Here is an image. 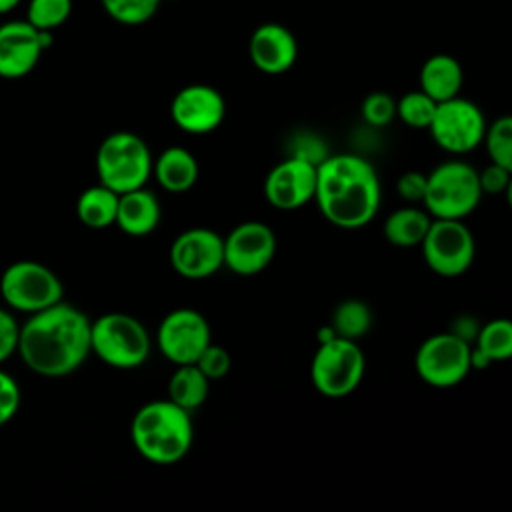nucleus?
I'll use <instances>...</instances> for the list:
<instances>
[{
	"label": "nucleus",
	"mask_w": 512,
	"mask_h": 512,
	"mask_svg": "<svg viewBox=\"0 0 512 512\" xmlns=\"http://www.w3.org/2000/svg\"><path fill=\"white\" fill-rule=\"evenodd\" d=\"M90 330L92 320L60 300L30 314L20 326L16 352L32 372L60 378L78 370L92 352Z\"/></svg>",
	"instance_id": "f257e3e1"
},
{
	"label": "nucleus",
	"mask_w": 512,
	"mask_h": 512,
	"mask_svg": "<svg viewBox=\"0 0 512 512\" xmlns=\"http://www.w3.org/2000/svg\"><path fill=\"white\" fill-rule=\"evenodd\" d=\"M314 202L332 226L364 228L382 204L380 176L360 154H328L318 162Z\"/></svg>",
	"instance_id": "f03ea898"
},
{
	"label": "nucleus",
	"mask_w": 512,
	"mask_h": 512,
	"mask_svg": "<svg viewBox=\"0 0 512 512\" xmlns=\"http://www.w3.org/2000/svg\"><path fill=\"white\" fill-rule=\"evenodd\" d=\"M130 438L136 452L152 464L180 462L192 448L194 424L190 412L170 398L146 402L132 418Z\"/></svg>",
	"instance_id": "7ed1b4c3"
},
{
	"label": "nucleus",
	"mask_w": 512,
	"mask_h": 512,
	"mask_svg": "<svg viewBox=\"0 0 512 512\" xmlns=\"http://www.w3.org/2000/svg\"><path fill=\"white\" fill-rule=\"evenodd\" d=\"M482 196L478 170L464 160H446L426 172L422 206L432 218L464 220L478 208Z\"/></svg>",
	"instance_id": "20e7f679"
},
{
	"label": "nucleus",
	"mask_w": 512,
	"mask_h": 512,
	"mask_svg": "<svg viewBox=\"0 0 512 512\" xmlns=\"http://www.w3.org/2000/svg\"><path fill=\"white\" fill-rule=\"evenodd\" d=\"M152 164L148 144L128 130L108 134L96 150L98 180L118 194L142 188L152 174Z\"/></svg>",
	"instance_id": "39448f33"
},
{
	"label": "nucleus",
	"mask_w": 512,
	"mask_h": 512,
	"mask_svg": "<svg viewBox=\"0 0 512 512\" xmlns=\"http://www.w3.org/2000/svg\"><path fill=\"white\" fill-rule=\"evenodd\" d=\"M90 344L104 364L120 370L138 368L150 354L148 330L124 312H108L92 320Z\"/></svg>",
	"instance_id": "423d86ee"
},
{
	"label": "nucleus",
	"mask_w": 512,
	"mask_h": 512,
	"mask_svg": "<svg viewBox=\"0 0 512 512\" xmlns=\"http://www.w3.org/2000/svg\"><path fill=\"white\" fill-rule=\"evenodd\" d=\"M366 358L358 340L334 336L320 342L312 362V386L326 398H344L352 394L364 378Z\"/></svg>",
	"instance_id": "0eeeda50"
},
{
	"label": "nucleus",
	"mask_w": 512,
	"mask_h": 512,
	"mask_svg": "<svg viewBox=\"0 0 512 512\" xmlns=\"http://www.w3.org/2000/svg\"><path fill=\"white\" fill-rule=\"evenodd\" d=\"M472 342L448 330L422 340L414 354L418 378L432 388H454L472 370Z\"/></svg>",
	"instance_id": "6e6552de"
},
{
	"label": "nucleus",
	"mask_w": 512,
	"mask_h": 512,
	"mask_svg": "<svg viewBox=\"0 0 512 512\" xmlns=\"http://www.w3.org/2000/svg\"><path fill=\"white\" fill-rule=\"evenodd\" d=\"M488 122L480 106L460 94L438 102L428 132L438 148L448 154H468L484 142Z\"/></svg>",
	"instance_id": "1a4fd4ad"
},
{
	"label": "nucleus",
	"mask_w": 512,
	"mask_h": 512,
	"mask_svg": "<svg viewBox=\"0 0 512 512\" xmlns=\"http://www.w3.org/2000/svg\"><path fill=\"white\" fill-rule=\"evenodd\" d=\"M426 266L442 276L456 278L468 272L476 256V238L464 220L432 218L420 242Z\"/></svg>",
	"instance_id": "9d476101"
},
{
	"label": "nucleus",
	"mask_w": 512,
	"mask_h": 512,
	"mask_svg": "<svg viewBox=\"0 0 512 512\" xmlns=\"http://www.w3.org/2000/svg\"><path fill=\"white\" fill-rule=\"evenodd\" d=\"M0 294L10 308L34 314L60 302L64 286L48 266L34 260H18L2 272Z\"/></svg>",
	"instance_id": "9b49d317"
},
{
	"label": "nucleus",
	"mask_w": 512,
	"mask_h": 512,
	"mask_svg": "<svg viewBox=\"0 0 512 512\" xmlns=\"http://www.w3.org/2000/svg\"><path fill=\"white\" fill-rule=\"evenodd\" d=\"M276 248V234L266 222H240L224 236V266L238 276H256L274 260Z\"/></svg>",
	"instance_id": "f8f14e48"
},
{
	"label": "nucleus",
	"mask_w": 512,
	"mask_h": 512,
	"mask_svg": "<svg viewBox=\"0 0 512 512\" xmlns=\"http://www.w3.org/2000/svg\"><path fill=\"white\" fill-rule=\"evenodd\" d=\"M212 342L208 320L192 308L168 312L156 332V344L172 364H194L202 350Z\"/></svg>",
	"instance_id": "ddd939ff"
},
{
	"label": "nucleus",
	"mask_w": 512,
	"mask_h": 512,
	"mask_svg": "<svg viewBox=\"0 0 512 512\" xmlns=\"http://www.w3.org/2000/svg\"><path fill=\"white\" fill-rule=\"evenodd\" d=\"M170 266L188 280H204L224 266V236L196 226L180 232L170 244Z\"/></svg>",
	"instance_id": "4468645a"
},
{
	"label": "nucleus",
	"mask_w": 512,
	"mask_h": 512,
	"mask_svg": "<svg viewBox=\"0 0 512 512\" xmlns=\"http://www.w3.org/2000/svg\"><path fill=\"white\" fill-rule=\"evenodd\" d=\"M318 164L304 156H288L264 178V196L270 206L292 212L314 200Z\"/></svg>",
	"instance_id": "2eb2a0df"
},
{
	"label": "nucleus",
	"mask_w": 512,
	"mask_h": 512,
	"mask_svg": "<svg viewBox=\"0 0 512 512\" xmlns=\"http://www.w3.org/2000/svg\"><path fill=\"white\" fill-rule=\"evenodd\" d=\"M52 44V32L24 20L0 24V78L16 80L30 74Z\"/></svg>",
	"instance_id": "dca6fc26"
},
{
	"label": "nucleus",
	"mask_w": 512,
	"mask_h": 512,
	"mask_svg": "<svg viewBox=\"0 0 512 512\" xmlns=\"http://www.w3.org/2000/svg\"><path fill=\"white\" fill-rule=\"evenodd\" d=\"M224 116V96L210 84H188L170 102V118L186 134H210L222 124Z\"/></svg>",
	"instance_id": "f3484780"
},
{
	"label": "nucleus",
	"mask_w": 512,
	"mask_h": 512,
	"mask_svg": "<svg viewBox=\"0 0 512 512\" xmlns=\"http://www.w3.org/2000/svg\"><path fill=\"white\" fill-rule=\"evenodd\" d=\"M248 58L262 74H284L298 60V40L284 24L264 22L250 34Z\"/></svg>",
	"instance_id": "a211bd4d"
},
{
	"label": "nucleus",
	"mask_w": 512,
	"mask_h": 512,
	"mask_svg": "<svg viewBox=\"0 0 512 512\" xmlns=\"http://www.w3.org/2000/svg\"><path fill=\"white\" fill-rule=\"evenodd\" d=\"M162 210L154 192L142 188L120 194L116 226L130 236H146L156 230Z\"/></svg>",
	"instance_id": "6ab92c4d"
},
{
	"label": "nucleus",
	"mask_w": 512,
	"mask_h": 512,
	"mask_svg": "<svg viewBox=\"0 0 512 512\" xmlns=\"http://www.w3.org/2000/svg\"><path fill=\"white\" fill-rule=\"evenodd\" d=\"M464 84L462 64L452 54H432L424 60L418 72V88L432 96L436 102H444L460 94Z\"/></svg>",
	"instance_id": "aec40b11"
},
{
	"label": "nucleus",
	"mask_w": 512,
	"mask_h": 512,
	"mask_svg": "<svg viewBox=\"0 0 512 512\" xmlns=\"http://www.w3.org/2000/svg\"><path fill=\"white\" fill-rule=\"evenodd\" d=\"M152 172L166 192L180 194L196 184L200 168L196 156L190 150L182 146H170L162 150V154L154 160Z\"/></svg>",
	"instance_id": "412c9836"
},
{
	"label": "nucleus",
	"mask_w": 512,
	"mask_h": 512,
	"mask_svg": "<svg viewBox=\"0 0 512 512\" xmlns=\"http://www.w3.org/2000/svg\"><path fill=\"white\" fill-rule=\"evenodd\" d=\"M432 224V216L426 212L424 206L408 204L396 208L384 220V238L398 248H414L420 246L428 228Z\"/></svg>",
	"instance_id": "4be33fe9"
},
{
	"label": "nucleus",
	"mask_w": 512,
	"mask_h": 512,
	"mask_svg": "<svg viewBox=\"0 0 512 512\" xmlns=\"http://www.w3.org/2000/svg\"><path fill=\"white\" fill-rule=\"evenodd\" d=\"M118 198L120 194L110 190L104 184L88 186L82 190L76 202V216L78 220L92 228V230H102L112 224H116V212H118Z\"/></svg>",
	"instance_id": "5701e85b"
},
{
	"label": "nucleus",
	"mask_w": 512,
	"mask_h": 512,
	"mask_svg": "<svg viewBox=\"0 0 512 512\" xmlns=\"http://www.w3.org/2000/svg\"><path fill=\"white\" fill-rule=\"evenodd\" d=\"M210 392V380L196 364H180L168 380V398L192 412L200 408Z\"/></svg>",
	"instance_id": "b1692460"
},
{
	"label": "nucleus",
	"mask_w": 512,
	"mask_h": 512,
	"mask_svg": "<svg viewBox=\"0 0 512 512\" xmlns=\"http://www.w3.org/2000/svg\"><path fill=\"white\" fill-rule=\"evenodd\" d=\"M472 348L478 350L488 364L512 358V320L492 318L476 332Z\"/></svg>",
	"instance_id": "393cba45"
},
{
	"label": "nucleus",
	"mask_w": 512,
	"mask_h": 512,
	"mask_svg": "<svg viewBox=\"0 0 512 512\" xmlns=\"http://www.w3.org/2000/svg\"><path fill=\"white\" fill-rule=\"evenodd\" d=\"M336 336L348 340H360L372 328V310L364 300L348 298L342 300L328 322Z\"/></svg>",
	"instance_id": "a878e982"
},
{
	"label": "nucleus",
	"mask_w": 512,
	"mask_h": 512,
	"mask_svg": "<svg viewBox=\"0 0 512 512\" xmlns=\"http://www.w3.org/2000/svg\"><path fill=\"white\" fill-rule=\"evenodd\" d=\"M438 102L428 96L424 90L416 88L410 90L406 94H402L400 98H396V118L406 124L408 128H416L422 130L430 126L434 112H436Z\"/></svg>",
	"instance_id": "bb28decb"
},
{
	"label": "nucleus",
	"mask_w": 512,
	"mask_h": 512,
	"mask_svg": "<svg viewBox=\"0 0 512 512\" xmlns=\"http://www.w3.org/2000/svg\"><path fill=\"white\" fill-rule=\"evenodd\" d=\"M484 148L490 162L500 164L512 174V114L492 120L484 134Z\"/></svg>",
	"instance_id": "cd10ccee"
},
{
	"label": "nucleus",
	"mask_w": 512,
	"mask_h": 512,
	"mask_svg": "<svg viewBox=\"0 0 512 512\" xmlns=\"http://www.w3.org/2000/svg\"><path fill=\"white\" fill-rule=\"evenodd\" d=\"M104 12L118 24H146L160 8L162 0H100Z\"/></svg>",
	"instance_id": "c85d7f7f"
},
{
	"label": "nucleus",
	"mask_w": 512,
	"mask_h": 512,
	"mask_svg": "<svg viewBox=\"0 0 512 512\" xmlns=\"http://www.w3.org/2000/svg\"><path fill=\"white\" fill-rule=\"evenodd\" d=\"M72 14V0H30L26 20L40 30L54 32Z\"/></svg>",
	"instance_id": "c756f323"
},
{
	"label": "nucleus",
	"mask_w": 512,
	"mask_h": 512,
	"mask_svg": "<svg viewBox=\"0 0 512 512\" xmlns=\"http://www.w3.org/2000/svg\"><path fill=\"white\" fill-rule=\"evenodd\" d=\"M362 120L372 128H384L396 118V98L388 92H370L360 104Z\"/></svg>",
	"instance_id": "7c9ffc66"
},
{
	"label": "nucleus",
	"mask_w": 512,
	"mask_h": 512,
	"mask_svg": "<svg viewBox=\"0 0 512 512\" xmlns=\"http://www.w3.org/2000/svg\"><path fill=\"white\" fill-rule=\"evenodd\" d=\"M194 364L206 374L208 380H220L230 372L232 358H230V352L224 346H218V344L210 342L202 350V354L198 356V360Z\"/></svg>",
	"instance_id": "2f4dec72"
},
{
	"label": "nucleus",
	"mask_w": 512,
	"mask_h": 512,
	"mask_svg": "<svg viewBox=\"0 0 512 512\" xmlns=\"http://www.w3.org/2000/svg\"><path fill=\"white\" fill-rule=\"evenodd\" d=\"M20 408L18 382L4 370H0V426L10 422Z\"/></svg>",
	"instance_id": "473e14b6"
},
{
	"label": "nucleus",
	"mask_w": 512,
	"mask_h": 512,
	"mask_svg": "<svg viewBox=\"0 0 512 512\" xmlns=\"http://www.w3.org/2000/svg\"><path fill=\"white\" fill-rule=\"evenodd\" d=\"M396 190H398V196L408 204H422L424 192H426V174L418 170H408L400 174L396 182Z\"/></svg>",
	"instance_id": "72a5a7b5"
},
{
	"label": "nucleus",
	"mask_w": 512,
	"mask_h": 512,
	"mask_svg": "<svg viewBox=\"0 0 512 512\" xmlns=\"http://www.w3.org/2000/svg\"><path fill=\"white\" fill-rule=\"evenodd\" d=\"M510 172L506 168H502L496 162H490L488 166H484L482 170H478V182L482 188V194H490V196H500L504 194L508 180H510Z\"/></svg>",
	"instance_id": "f704fd0d"
},
{
	"label": "nucleus",
	"mask_w": 512,
	"mask_h": 512,
	"mask_svg": "<svg viewBox=\"0 0 512 512\" xmlns=\"http://www.w3.org/2000/svg\"><path fill=\"white\" fill-rule=\"evenodd\" d=\"M18 336L20 324L8 310L0 308V364L18 350Z\"/></svg>",
	"instance_id": "c9c22d12"
},
{
	"label": "nucleus",
	"mask_w": 512,
	"mask_h": 512,
	"mask_svg": "<svg viewBox=\"0 0 512 512\" xmlns=\"http://www.w3.org/2000/svg\"><path fill=\"white\" fill-rule=\"evenodd\" d=\"M22 0H0V14H10Z\"/></svg>",
	"instance_id": "e433bc0d"
},
{
	"label": "nucleus",
	"mask_w": 512,
	"mask_h": 512,
	"mask_svg": "<svg viewBox=\"0 0 512 512\" xmlns=\"http://www.w3.org/2000/svg\"><path fill=\"white\" fill-rule=\"evenodd\" d=\"M502 196L506 198V204H508V208L512 210V176H510L508 186H506V190H504V194H502Z\"/></svg>",
	"instance_id": "4c0bfd02"
}]
</instances>
